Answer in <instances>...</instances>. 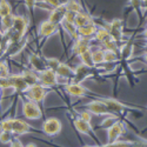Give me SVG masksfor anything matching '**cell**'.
Segmentation results:
<instances>
[{
	"label": "cell",
	"mask_w": 147,
	"mask_h": 147,
	"mask_svg": "<svg viewBox=\"0 0 147 147\" xmlns=\"http://www.w3.org/2000/svg\"><path fill=\"white\" fill-rule=\"evenodd\" d=\"M48 92H50V88L42 86L41 84L38 82V84H34L32 86H30L27 91L25 92V94L28 100H32L36 104H40V102H44Z\"/></svg>",
	"instance_id": "1"
},
{
	"label": "cell",
	"mask_w": 147,
	"mask_h": 147,
	"mask_svg": "<svg viewBox=\"0 0 147 147\" xmlns=\"http://www.w3.org/2000/svg\"><path fill=\"white\" fill-rule=\"evenodd\" d=\"M22 114L28 120H38L42 117V112L39 104L28 99L22 100Z\"/></svg>",
	"instance_id": "2"
},
{
	"label": "cell",
	"mask_w": 147,
	"mask_h": 147,
	"mask_svg": "<svg viewBox=\"0 0 147 147\" xmlns=\"http://www.w3.org/2000/svg\"><path fill=\"white\" fill-rule=\"evenodd\" d=\"M28 42V39L26 38H22L19 41H12V42H7L5 48H4V57L3 58H13L18 54H20L24 48L26 47Z\"/></svg>",
	"instance_id": "3"
},
{
	"label": "cell",
	"mask_w": 147,
	"mask_h": 147,
	"mask_svg": "<svg viewBox=\"0 0 147 147\" xmlns=\"http://www.w3.org/2000/svg\"><path fill=\"white\" fill-rule=\"evenodd\" d=\"M61 128H63V124L58 118H47L44 122H42V126L41 129L42 132L48 137H54L58 136V134L61 132Z\"/></svg>",
	"instance_id": "4"
},
{
	"label": "cell",
	"mask_w": 147,
	"mask_h": 147,
	"mask_svg": "<svg viewBox=\"0 0 147 147\" xmlns=\"http://www.w3.org/2000/svg\"><path fill=\"white\" fill-rule=\"evenodd\" d=\"M38 79H39V84H41L42 86L51 88L54 87L55 85H58V76L57 73L52 69L45 68L41 72H38Z\"/></svg>",
	"instance_id": "5"
},
{
	"label": "cell",
	"mask_w": 147,
	"mask_h": 147,
	"mask_svg": "<svg viewBox=\"0 0 147 147\" xmlns=\"http://www.w3.org/2000/svg\"><path fill=\"white\" fill-rule=\"evenodd\" d=\"M31 132H35V129L28 124L27 121L19 119V118H12V133L16 136H24Z\"/></svg>",
	"instance_id": "6"
},
{
	"label": "cell",
	"mask_w": 147,
	"mask_h": 147,
	"mask_svg": "<svg viewBox=\"0 0 147 147\" xmlns=\"http://www.w3.org/2000/svg\"><path fill=\"white\" fill-rule=\"evenodd\" d=\"M85 107L87 108V111L91 114H95V115H109V114H112L102 100H92V101H90V102H87L86 105H85Z\"/></svg>",
	"instance_id": "7"
},
{
	"label": "cell",
	"mask_w": 147,
	"mask_h": 147,
	"mask_svg": "<svg viewBox=\"0 0 147 147\" xmlns=\"http://www.w3.org/2000/svg\"><path fill=\"white\" fill-rule=\"evenodd\" d=\"M59 30V26L55 25V24L48 21V20H45L42 22H40L39 25V28H38V35L40 39H47L52 36L53 34H55Z\"/></svg>",
	"instance_id": "8"
},
{
	"label": "cell",
	"mask_w": 147,
	"mask_h": 147,
	"mask_svg": "<svg viewBox=\"0 0 147 147\" xmlns=\"http://www.w3.org/2000/svg\"><path fill=\"white\" fill-rule=\"evenodd\" d=\"M125 132V126L121 121H115L112 126L107 128V144L117 141Z\"/></svg>",
	"instance_id": "9"
},
{
	"label": "cell",
	"mask_w": 147,
	"mask_h": 147,
	"mask_svg": "<svg viewBox=\"0 0 147 147\" xmlns=\"http://www.w3.org/2000/svg\"><path fill=\"white\" fill-rule=\"evenodd\" d=\"M8 80L11 82L12 90H14L18 93H25L27 91V88L30 87L27 82L25 81V79L22 78L21 74H17V73H13V74H9Z\"/></svg>",
	"instance_id": "10"
},
{
	"label": "cell",
	"mask_w": 147,
	"mask_h": 147,
	"mask_svg": "<svg viewBox=\"0 0 147 147\" xmlns=\"http://www.w3.org/2000/svg\"><path fill=\"white\" fill-rule=\"evenodd\" d=\"M122 30H124V24H122V21L120 19H114L108 24V30L107 31L109 32L111 36L117 42H119L122 39V36H124V32H122Z\"/></svg>",
	"instance_id": "11"
},
{
	"label": "cell",
	"mask_w": 147,
	"mask_h": 147,
	"mask_svg": "<svg viewBox=\"0 0 147 147\" xmlns=\"http://www.w3.org/2000/svg\"><path fill=\"white\" fill-rule=\"evenodd\" d=\"M73 125H74L76 129H77L79 133L86 134V136H91V137H93V139H94L95 141L99 142V140L96 139L95 133H94V131H93V128H92V126H91V122L85 121V120H82L81 118H76L74 121H73Z\"/></svg>",
	"instance_id": "12"
},
{
	"label": "cell",
	"mask_w": 147,
	"mask_h": 147,
	"mask_svg": "<svg viewBox=\"0 0 147 147\" xmlns=\"http://www.w3.org/2000/svg\"><path fill=\"white\" fill-rule=\"evenodd\" d=\"M12 28L16 32H18L22 38L26 35L27 28H28V21L24 16H14L13 14V21H12Z\"/></svg>",
	"instance_id": "13"
},
{
	"label": "cell",
	"mask_w": 147,
	"mask_h": 147,
	"mask_svg": "<svg viewBox=\"0 0 147 147\" xmlns=\"http://www.w3.org/2000/svg\"><path fill=\"white\" fill-rule=\"evenodd\" d=\"M65 91L68 93L71 96H76V98H82L88 93V90L85 88L81 84H76V82H71L65 85Z\"/></svg>",
	"instance_id": "14"
},
{
	"label": "cell",
	"mask_w": 147,
	"mask_h": 147,
	"mask_svg": "<svg viewBox=\"0 0 147 147\" xmlns=\"http://www.w3.org/2000/svg\"><path fill=\"white\" fill-rule=\"evenodd\" d=\"M91 50V39H86V38H78L77 40H74L72 47V53L73 55L79 57L81 53H84L85 51Z\"/></svg>",
	"instance_id": "15"
},
{
	"label": "cell",
	"mask_w": 147,
	"mask_h": 147,
	"mask_svg": "<svg viewBox=\"0 0 147 147\" xmlns=\"http://www.w3.org/2000/svg\"><path fill=\"white\" fill-rule=\"evenodd\" d=\"M65 13H66V7L65 6H58V7H54L50 11V16H48V21H51L55 25H60L61 22L64 20V17H65Z\"/></svg>",
	"instance_id": "16"
},
{
	"label": "cell",
	"mask_w": 147,
	"mask_h": 147,
	"mask_svg": "<svg viewBox=\"0 0 147 147\" xmlns=\"http://www.w3.org/2000/svg\"><path fill=\"white\" fill-rule=\"evenodd\" d=\"M101 100L105 102V105L107 106V108L112 114L117 115V113H124L127 109V107L119 100H115V99H101Z\"/></svg>",
	"instance_id": "17"
},
{
	"label": "cell",
	"mask_w": 147,
	"mask_h": 147,
	"mask_svg": "<svg viewBox=\"0 0 147 147\" xmlns=\"http://www.w3.org/2000/svg\"><path fill=\"white\" fill-rule=\"evenodd\" d=\"M90 69L87 66H85L82 64L78 65L74 69V76H73L72 78V81L76 82V84H81V81H84L85 79H86L88 76H90Z\"/></svg>",
	"instance_id": "18"
},
{
	"label": "cell",
	"mask_w": 147,
	"mask_h": 147,
	"mask_svg": "<svg viewBox=\"0 0 147 147\" xmlns=\"http://www.w3.org/2000/svg\"><path fill=\"white\" fill-rule=\"evenodd\" d=\"M28 64L31 66V69L35 71L36 73L38 72H41L46 68V64H45V61L41 59L40 55L38 54H35V53H32L28 58Z\"/></svg>",
	"instance_id": "19"
},
{
	"label": "cell",
	"mask_w": 147,
	"mask_h": 147,
	"mask_svg": "<svg viewBox=\"0 0 147 147\" xmlns=\"http://www.w3.org/2000/svg\"><path fill=\"white\" fill-rule=\"evenodd\" d=\"M98 30V26L95 24H90V25H86L84 27H79L78 28V36L79 38H86V39H92L95 32Z\"/></svg>",
	"instance_id": "20"
},
{
	"label": "cell",
	"mask_w": 147,
	"mask_h": 147,
	"mask_svg": "<svg viewBox=\"0 0 147 147\" xmlns=\"http://www.w3.org/2000/svg\"><path fill=\"white\" fill-rule=\"evenodd\" d=\"M90 24H93V19L92 17L86 13V12H80V13L76 14V18H74V25L77 26V28L79 27H84L86 25H90Z\"/></svg>",
	"instance_id": "21"
},
{
	"label": "cell",
	"mask_w": 147,
	"mask_h": 147,
	"mask_svg": "<svg viewBox=\"0 0 147 147\" xmlns=\"http://www.w3.org/2000/svg\"><path fill=\"white\" fill-rule=\"evenodd\" d=\"M55 73H57L58 78L60 77V78H64V79H72L73 76H74V71H73V68H71L65 63H60Z\"/></svg>",
	"instance_id": "22"
},
{
	"label": "cell",
	"mask_w": 147,
	"mask_h": 147,
	"mask_svg": "<svg viewBox=\"0 0 147 147\" xmlns=\"http://www.w3.org/2000/svg\"><path fill=\"white\" fill-rule=\"evenodd\" d=\"M22 76V78L25 79V81L27 82L28 86H32L34 84H38L39 79H38V73L35 71L31 69V68H26V69H22V72L20 73Z\"/></svg>",
	"instance_id": "23"
},
{
	"label": "cell",
	"mask_w": 147,
	"mask_h": 147,
	"mask_svg": "<svg viewBox=\"0 0 147 147\" xmlns=\"http://www.w3.org/2000/svg\"><path fill=\"white\" fill-rule=\"evenodd\" d=\"M60 25L63 26V28L65 30V32H66L68 35H71L72 39L77 40V39L79 38V36H78V28H77V26H76L73 22H67V21H64V20H63V22H61Z\"/></svg>",
	"instance_id": "24"
},
{
	"label": "cell",
	"mask_w": 147,
	"mask_h": 147,
	"mask_svg": "<svg viewBox=\"0 0 147 147\" xmlns=\"http://www.w3.org/2000/svg\"><path fill=\"white\" fill-rule=\"evenodd\" d=\"M93 38L95 40H98L99 42L104 44L105 41L111 39L112 36H111V34H109V32L107 31V28H105V27H98V30H96V32H95Z\"/></svg>",
	"instance_id": "25"
},
{
	"label": "cell",
	"mask_w": 147,
	"mask_h": 147,
	"mask_svg": "<svg viewBox=\"0 0 147 147\" xmlns=\"http://www.w3.org/2000/svg\"><path fill=\"white\" fill-rule=\"evenodd\" d=\"M79 59L81 61V64L85 65V66H87L88 68H93L95 67L94 63H93V59H92V51L88 50V51H85L84 53H81L79 55Z\"/></svg>",
	"instance_id": "26"
},
{
	"label": "cell",
	"mask_w": 147,
	"mask_h": 147,
	"mask_svg": "<svg viewBox=\"0 0 147 147\" xmlns=\"http://www.w3.org/2000/svg\"><path fill=\"white\" fill-rule=\"evenodd\" d=\"M138 145V142L136 141H120L117 140L114 142H109L106 145H100V147H136Z\"/></svg>",
	"instance_id": "27"
},
{
	"label": "cell",
	"mask_w": 147,
	"mask_h": 147,
	"mask_svg": "<svg viewBox=\"0 0 147 147\" xmlns=\"http://www.w3.org/2000/svg\"><path fill=\"white\" fill-rule=\"evenodd\" d=\"M12 14V5L7 0H0V18Z\"/></svg>",
	"instance_id": "28"
},
{
	"label": "cell",
	"mask_w": 147,
	"mask_h": 147,
	"mask_svg": "<svg viewBox=\"0 0 147 147\" xmlns=\"http://www.w3.org/2000/svg\"><path fill=\"white\" fill-rule=\"evenodd\" d=\"M66 7V11H69V12H73V13H80V12H82V7L81 5L77 1V0H69V1L65 5Z\"/></svg>",
	"instance_id": "29"
},
{
	"label": "cell",
	"mask_w": 147,
	"mask_h": 147,
	"mask_svg": "<svg viewBox=\"0 0 147 147\" xmlns=\"http://www.w3.org/2000/svg\"><path fill=\"white\" fill-rule=\"evenodd\" d=\"M129 5L131 7L134 9V12L139 16V17H142V13H144V4H142V0H129Z\"/></svg>",
	"instance_id": "30"
},
{
	"label": "cell",
	"mask_w": 147,
	"mask_h": 147,
	"mask_svg": "<svg viewBox=\"0 0 147 147\" xmlns=\"http://www.w3.org/2000/svg\"><path fill=\"white\" fill-rule=\"evenodd\" d=\"M12 21H13V14L5 16L3 18H0V24H1V31L6 32L12 27Z\"/></svg>",
	"instance_id": "31"
},
{
	"label": "cell",
	"mask_w": 147,
	"mask_h": 147,
	"mask_svg": "<svg viewBox=\"0 0 147 147\" xmlns=\"http://www.w3.org/2000/svg\"><path fill=\"white\" fill-rule=\"evenodd\" d=\"M92 59H93V63L95 66L104 64V50L92 51Z\"/></svg>",
	"instance_id": "32"
},
{
	"label": "cell",
	"mask_w": 147,
	"mask_h": 147,
	"mask_svg": "<svg viewBox=\"0 0 147 147\" xmlns=\"http://www.w3.org/2000/svg\"><path fill=\"white\" fill-rule=\"evenodd\" d=\"M117 60H118V54H117V52L104 50V63L112 64V63H115Z\"/></svg>",
	"instance_id": "33"
},
{
	"label": "cell",
	"mask_w": 147,
	"mask_h": 147,
	"mask_svg": "<svg viewBox=\"0 0 147 147\" xmlns=\"http://www.w3.org/2000/svg\"><path fill=\"white\" fill-rule=\"evenodd\" d=\"M14 137H13V133L12 132H6V131H0V142L4 144V145H7V144H11L13 141Z\"/></svg>",
	"instance_id": "34"
},
{
	"label": "cell",
	"mask_w": 147,
	"mask_h": 147,
	"mask_svg": "<svg viewBox=\"0 0 147 147\" xmlns=\"http://www.w3.org/2000/svg\"><path fill=\"white\" fill-rule=\"evenodd\" d=\"M45 64H46V68L52 69V71H57L58 66L60 65V60L57 58H46L45 59Z\"/></svg>",
	"instance_id": "35"
},
{
	"label": "cell",
	"mask_w": 147,
	"mask_h": 147,
	"mask_svg": "<svg viewBox=\"0 0 147 147\" xmlns=\"http://www.w3.org/2000/svg\"><path fill=\"white\" fill-rule=\"evenodd\" d=\"M102 46L105 47V50H107V51H113V52H118V50H119L118 42H117V41H115L113 38H111L109 40L105 41V42L102 44Z\"/></svg>",
	"instance_id": "36"
},
{
	"label": "cell",
	"mask_w": 147,
	"mask_h": 147,
	"mask_svg": "<svg viewBox=\"0 0 147 147\" xmlns=\"http://www.w3.org/2000/svg\"><path fill=\"white\" fill-rule=\"evenodd\" d=\"M115 121H118V117L115 114H109V115H106V118L102 120L101 122V127H106L108 128L109 126H112Z\"/></svg>",
	"instance_id": "37"
},
{
	"label": "cell",
	"mask_w": 147,
	"mask_h": 147,
	"mask_svg": "<svg viewBox=\"0 0 147 147\" xmlns=\"http://www.w3.org/2000/svg\"><path fill=\"white\" fill-rule=\"evenodd\" d=\"M9 68L6 61L0 60V78H8L9 77Z\"/></svg>",
	"instance_id": "38"
},
{
	"label": "cell",
	"mask_w": 147,
	"mask_h": 147,
	"mask_svg": "<svg viewBox=\"0 0 147 147\" xmlns=\"http://www.w3.org/2000/svg\"><path fill=\"white\" fill-rule=\"evenodd\" d=\"M0 131L12 132V118H6L0 121Z\"/></svg>",
	"instance_id": "39"
},
{
	"label": "cell",
	"mask_w": 147,
	"mask_h": 147,
	"mask_svg": "<svg viewBox=\"0 0 147 147\" xmlns=\"http://www.w3.org/2000/svg\"><path fill=\"white\" fill-rule=\"evenodd\" d=\"M24 3H25V6L27 7L28 12L31 17L33 18V14H34V8L36 7V3H38V0H24Z\"/></svg>",
	"instance_id": "40"
},
{
	"label": "cell",
	"mask_w": 147,
	"mask_h": 147,
	"mask_svg": "<svg viewBox=\"0 0 147 147\" xmlns=\"http://www.w3.org/2000/svg\"><path fill=\"white\" fill-rule=\"evenodd\" d=\"M0 88H1L3 91H4V90H9V88H12L8 78H0Z\"/></svg>",
	"instance_id": "41"
},
{
	"label": "cell",
	"mask_w": 147,
	"mask_h": 147,
	"mask_svg": "<svg viewBox=\"0 0 147 147\" xmlns=\"http://www.w3.org/2000/svg\"><path fill=\"white\" fill-rule=\"evenodd\" d=\"M74 18H76V13H73V12H69V11H66L65 17H64V21L73 22V24H74Z\"/></svg>",
	"instance_id": "42"
},
{
	"label": "cell",
	"mask_w": 147,
	"mask_h": 147,
	"mask_svg": "<svg viewBox=\"0 0 147 147\" xmlns=\"http://www.w3.org/2000/svg\"><path fill=\"white\" fill-rule=\"evenodd\" d=\"M79 118H81L82 120H85V121H87V122H91V120H92V114L87 111H82V112H80V117Z\"/></svg>",
	"instance_id": "43"
},
{
	"label": "cell",
	"mask_w": 147,
	"mask_h": 147,
	"mask_svg": "<svg viewBox=\"0 0 147 147\" xmlns=\"http://www.w3.org/2000/svg\"><path fill=\"white\" fill-rule=\"evenodd\" d=\"M44 1H45V3H46L48 6H51L52 8L60 6V5H59V1H58V0H44Z\"/></svg>",
	"instance_id": "44"
},
{
	"label": "cell",
	"mask_w": 147,
	"mask_h": 147,
	"mask_svg": "<svg viewBox=\"0 0 147 147\" xmlns=\"http://www.w3.org/2000/svg\"><path fill=\"white\" fill-rule=\"evenodd\" d=\"M6 46V40H5V33L1 31V28H0V47L5 48Z\"/></svg>",
	"instance_id": "45"
},
{
	"label": "cell",
	"mask_w": 147,
	"mask_h": 147,
	"mask_svg": "<svg viewBox=\"0 0 147 147\" xmlns=\"http://www.w3.org/2000/svg\"><path fill=\"white\" fill-rule=\"evenodd\" d=\"M9 147H25V146L22 145V142L19 139H13V141L9 144Z\"/></svg>",
	"instance_id": "46"
},
{
	"label": "cell",
	"mask_w": 147,
	"mask_h": 147,
	"mask_svg": "<svg viewBox=\"0 0 147 147\" xmlns=\"http://www.w3.org/2000/svg\"><path fill=\"white\" fill-rule=\"evenodd\" d=\"M58 1H59V5H61V6H65L68 1H69V0H58Z\"/></svg>",
	"instance_id": "47"
},
{
	"label": "cell",
	"mask_w": 147,
	"mask_h": 147,
	"mask_svg": "<svg viewBox=\"0 0 147 147\" xmlns=\"http://www.w3.org/2000/svg\"><path fill=\"white\" fill-rule=\"evenodd\" d=\"M136 147H147V142L145 141V142H141V144H138Z\"/></svg>",
	"instance_id": "48"
},
{
	"label": "cell",
	"mask_w": 147,
	"mask_h": 147,
	"mask_svg": "<svg viewBox=\"0 0 147 147\" xmlns=\"http://www.w3.org/2000/svg\"><path fill=\"white\" fill-rule=\"evenodd\" d=\"M3 57H4V48L0 47V59H1Z\"/></svg>",
	"instance_id": "49"
},
{
	"label": "cell",
	"mask_w": 147,
	"mask_h": 147,
	"mask_svg": "<svg viewBox=\"0 0 147 147\" xmlns=\"http://www.w3.org/2000/svg\"><path fill=\"white\" fill-rule=\"evenodd\" d=\"M1 98H3V90L0 88V108H1Z\"/></svg>",
	"instance_id": "50"
},
{
	"label": "cell",
	"mask_w": 147,
	"mask_h": 147,
	"mask_svg": "<svg viewBox=\"0 0 147 147\" xmlns=\"http://www.w3.org/2000/svg\"><path fill=\"white\" fill-rule=\"evenodd\" d=\"M144 36L147 39V25H146V27H145V31H144Z\"/></svg>",
	"instance_id": "51"
},
{
	"label": "cell",
	"mask_w": 147,
	"mask_h": 147,
	"mask_svg": "<svg viewBox=\"0 0 147 147\" xmlns=\"http://www.w3.org/2000/svg\"><path fill=\"white\" fill-rule=\"evenodd\" d=\"M82 147H100V145L99 146H98V145L96 146L95 145H86V146H82Z\"/></svg>",
	"instance_id": "52"
},
{
	"label": "cell",
	"mask_w": 147,
	"mask_h": 147,
	"mask_svg": "<svg viewBox=\"0 0 147 147\" xmlns=\"http://www.w3.org/2000/svg\"><path fill=\"white\" fill-rule=\"evenodd\" d=\"M142 4H144V7L146 9V7H147V0H142Z\"/></svg>",
	"instance_id": "53"
},
{
	"label": "cell",
	"mask_w": 147,
	"mask_h": 147,
	"mask_svg": "<svg viewBox=\"0 0 147 147\" xmlns=\"http://www.w3.org/2000/svg\"><path fill=\"white\" fill-rule=\"evenodd\" d=\"M25 147H36V145H34V144H28V145H26Z\"/></svg>",
	"instance_id": "54"
},
{
	"label": "cell",
	"mask_w": 147,
	"mask_h": 147,
	"mask_svg": "<svg viewBox=\"0 0 147 147\" xmlns=\"http://www.w3.org/2000/svg\"><path fill=\"white\" fill-rule=\"evenodd\" d=\"M144 59H145V61H146V63H147V52L144 54Z\"/></svg>",
	"instance_id": "55"
}]
</instances>
